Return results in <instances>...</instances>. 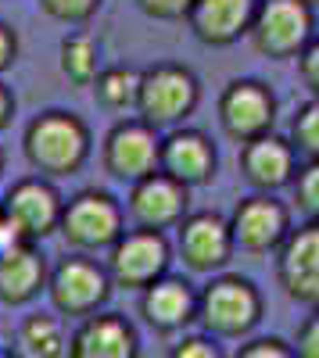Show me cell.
Returning a JSON list of instances; mask_svg holds the SVG:
<instances>
[{
    "label": "cell",
    "instance_id": "cell-1",
    "mask_svg": "<svg viewBox=\"0 0 319 358\" xmlns=\"http://www.w3.org/2000/svg\"><path fill=\"white\" fill-rule=\"evenodd\" d=\"M22 151L25 162L36 169V176L57 179V176H76L94 151L90 126L76 111L65 108H47L36 118H29L22 133Z\"/></svg>",
    "mask_w": 319,
    "mask_h": 358
},
{
    "label": "cell",
    "instance_id": "cell-2",
    "mask_svg": "<svg viewBox=\"0 0 319 358\" xmlns=\"http://www.w3.org/2000/svg\"><path fill=\"white\" fill-rule=\"evenodd\" d=\"M201 101V83L197 76L180 62H158L140 72V94H136V118L148 126L176 129L194 115Z\"/></svg>",
    "mask_w": 319,
    "mask_h": 358
},
{
    "label": "cell",
    "instance_id": "cell-3",
    "mask_svg": "<svg viewBox=\"0 0 319 358\" xmlns=\"http://www.w3.org/2000/svg\"><path fill=\"white\" fill-rule=\"evenodd\" d=\"M126 229V208L119 204V197L86 187L79 194H72L62 208V222H57V233L65 236V244L94 255V251H108Z\"/></svg>",
    "mask_w": 319,
    "mask_h": 358
},
{
    "label": "cell",
    "instance_id": "cell-4",
    "mask_svg": "<svg viewBox=\"0 0 319 358\" xmlns=\"http://www.w3.org/2000/svg\"><path fill=\"white\" fill-rule=\"evenodd\" d=\"M312 36H316V8L309 0H258L255 4L248 40L262 57H273V62L298 57Z\"/></svg>",
    "mask_w": 319,
    "mask_h": 358
},
{
    "label": "cell",
    "instance_id": "cell-5",
    "mask_svg": "<svg viewBox=\"0 0 319 358\" xmlns=\"http://www.w3.org/2000/svg\"><path fill=\"white\" fill-rule=\"evenodd\" d=\"M197 319L215 337H244L262 319V297L244 276H215L197 294Z\"/></svg>",
    "mask_w": 319,
    "mask_h": 358
},
{
    "label": "cell",
    "instance_id": "cell-6",
    "mask_svg": "<svg viewBox=\"0 0 319 358\" xmlns=\"http://www.w3.org/2000/svg\"><path fill=\"white\" fill-rule=\"evenodd\" d=\"M47 294H50V305L62 315H94L111 294V276L101 262L76 251L50 268Z\"/></svg>",
    "mask_w": 319,
    "mask_h": 358
},
{
    "label": "cell",
    "instance_id": "cell-7",
    "mask_svg": "<svg viewBox=\"0 0 319 358\" xmlns=\"http://www.w3.org/2000/svg\"><path fill=\"white\" fill-rule=\"evenodd\" d=\"M169 241L158 229H122V236L108 248V276L115 287L143 290L151 287L158 276L169 273Z\"/></svg>",
    "mask_w": 319,
    "mask_h": 358
},
{
    "label": "cell",
    "instance_id": "cell-8",
    "mask_svg": "<svg viewBox=\"0 0 319 358\" xmlns=\"http://www.w3.org/2000/svg\"><path fill=\"white\" fill-rule=\"evenodd\" d=\"M219 129L234 140L248 143L255 136H266L276 126V97L262 79H234L226 83L215 104Z\"/></svg>",
    "mask_w": 319,
    "mask_h": 358
},
{
    "label": "cell",
    "instance_id": "cell-9",
    "mask_svg": "<svg viewBox=\"0 0 319 358\" xmlns=\"http://www.w3.org/2000/svg\"><path fill=\"white\" fill-rule=\"evenodd\" d=\"M162 162V133L143 118H122L115 122L101 143V165L108 176L136 183V179L158 172Z\"/></svg>",
    "mask_w": 319,
    "mask_h": 358
},
{
    "label": "cell",
    "instance_id": "cell-10",
    "mask_svg": "<svg viewBox=\"0 0 319 358\" xmlns=\"http://www.w3.org/2000/svg\"><path fill=\"white\" fill-rule=\"evenodd\" d=\"M291 233V208H287L276 194H248L237 201L229 212V236L234 248L248 255H269L280 251V244Z\"/></svg>",
    "mask_w": 319,
    "mask_h": 358
},
{
    "label": "cell",
    "instance_id": "cell-11",
    "mask_svg": "<svg viewBox=\"0 0 319 358\" xmlns=\"http://www.w3.org/2000/svg\"><path fill=\"white\" fill-rule=\"evenodd\" d=\"M0 208H4L8 222L18 229L22 241L36 244V241H43V236H50L57 229L65 197L57 194V187L47 176H25V179H18V183H11V190L4 194Z\"/></svg>",
    "mask_w": 319,
    "mask_h": 358
},
{
    "label": "cell",
    "instance_id": "cell-12",
    "mask_svg": "<svg viewBox=\"0 0 319 358\" xmlns=\"http://www.w3.org/2000/svg\"><path fill=\"white\" fill-rule=\"evenodd\" d=\"M190 212V190L172 179L169 172H151L129 183V194H126V215L133 219V226L140 229H176L183 222V215Z\"/></svg>",
    "mask_w": 319,
    "mask_h": 358
},
{
    "label": "cell",
    "instance_id": "cell-13",
    "mask_svg": "<svg viewBox=\"0 0 319 358\" xmlns=\"http://www.w3.org/2000/svg\"><path fill=\"white\" fill-rule=\"evenodd\" d=\"M276 280L298 305L319 308V222L305 219L276 251Z\"/></svg>",
    "mask_w": 319,
    "mask_h": 358
},
{
    "label": "cell",
    "instance_id": "cell-14",
    "mask_svg": "<svg viewBox=\"0 0 319 358\" xmlns=\"http://www.w3.org/2000/svg\"><path fill=\"white\" fill-rule=\"evenodd\" d=\"M176 244L183 255V265L194 273H215L234 255V236H229V219L219 212H187L176 226Z\"/></svg>",
    "mask_w": 319,
    "mask_h": 358
},
{
    "label": "cell",
    "instance_id": "cell-15",
    "mask_svg": "<svg viewBox=\"0 0 319 358\" xmlns=\"http://www.w3.org/2000/svg\"><path fill=\"white\" fill-rule=\"evenodd\" d=\"M162 172H169L172 179H180L187 190L205 187L215 179L219 169V151L208 133L190 129V126H176L162 136Z\"/></svg>",
    "mask_w": 319,
    "mask_h": 358
},
{
    "label": "cell",
    "instance_id": "cell-16",
    "mask_svg": "<svg viewBox=\"0 0 319 358\" xmlns=\"http://www.w3.org/2000/svg\"><path fill=\"white\" fill-rule=\"evenodd\" d=\"M295 172H298V151L291 147V140L266 133L241 143V176L248 179L251 190L276 194L295 183Z\"/></svg>",
    "mask_w": 319,
    "mask_h": 358
},
{
    "label": "cell",
    "instance_id": "cell-17",
    "mask_svg": "<svg viewBox=\"0 0 319 358\" xmlns=\"http://www.w3.org/2000/svg\"><path fill=\"white\" fill-rule=\"evenodd\" d=\"M140 344L133 326L115 312L83 315L76 334L69 337V358H136Z\"/></svg>",
    "mask_w": 319,
    "mask_h": 358
},
{
    "label": "cell",
    "instance_id": "cell-18",
    "mask_svg": "<svg viewBox=\"0 0 319 358\" xmlns=\"http://www.w3.org/2000/svg\"><path fill=\"white\" fill-rule=\"evenodd\" d=\"M258 0H194L187 11L190 33L208 47H229L248 36Z\"/></svg>",
    "mask_w": 319,
    "mask_h": 358
},
{
    "label": "cell",
    "instance_id": "cell-19",
    "mask_svg": "<svg viewBox=\"0 0 319 358\" xmlns=\"http://www.w3.org/2000/svg\"><path fill=\"white\" fill-rule=\"evenodd\" d=\"M140 315L148 319V326H155V330H162V334L183 330V326L197 315V294L187 280L165 273L151 287H143Z\"/></svg>",
    "mask_w": 319,
    "mask_h": 358
},
{
    "label": "cell",
    "instance_id": "cell-20",
    "mask_svg": "<svg viewBox=\"0 0 319 358\" xmlns=\"http://www.w3.org/2000/svg\"><path fill=\"white\" fill-rule=\"evenodd\" d=\"M47 262L36 244H15L0 251V301L4 305H25L47 287Z\"/></svg>",
    "mask_w": 319,
    "mask_h": 358
},
{
    "label": "cell",
    "instance_id": "cell-21",
    "mask_svg": "<svg viewBox=\"0 0 319 358\" xmlns=\"http://www.w3.org/2000/svg\"><path fill=\"white\" fill-rule=\"evenodd\" d=\"M18 344L25 358H69L65 326L54 312H33L18 326Z\"/></svg>",
    "mask_w": 319,
    "mask_h": 358
},
{
    "label": "cell",
    "instance_id": "cell-22",
    "mask_svg": "<svg viewBox=\"0 0 319 358\" xmlns=\"http://www.w3.org/2000/svg\"><path fill=\"white\" fill-rule=\"evenodd\" d=\"M57 69L72 86H90L101 72V47L90 33H69L57 47Z\"/></svg>",
    "mask_w": 319,
    "mask_h": 358
},
{
    "label": "cell",
    "instance_id": "cell-23",
    "mask_svg": "<svg viewBox=\"0 0 319 358\" xmlns=\"http://www.w3.org/2000/svg\"><path fill=\"white\" fill-rule=\"evenodd\" d=\"M94 97L108 111H136V94H140V69L133 65H108L97 72Z\"/></svg>",
    "mask_w": 319,
    "mask_h": 358
},
{
    "label": "cell",
    "instance_id": "cell-24",
    "mask_svg": "<svg viewBox=\"0 0 319 358\" xmlns=\"http://www.w3.org/2000/svg\"><path fill=\"white\" fill-rule=\"evenodd\" d=\"M291 147L309 162L319 158V97H309L291 118Z\"/></svg>",
    "mask_w": 319,
    "mask_h": 358
},
{
    "label": "cell",
    "instance_id": "cell-25",
    "mask_svg": "<svg viewBox=\"0 0 319 358\" xmlns=\"http://www.w3.org/2000/svg\"><path fill=\"white\" fill-rule=\"evenodd\" d=\"M291 190H295L298 212H302L305 219H316V222H319V158H309V162L298 165Z\"/></svg>",
    "mask_w": 319,
    "mask_h": 358
},
{
    "label": "cell",
    "instance_id": "cell-26",
    "mask_svg": "<svg viewBox=\"0 0 319 358\" xmlns=\"http://www.w3.org/2000/svg\"><path fill=\"white\" fill-rule=\"evenodd\" d=\"M40 11L62 25H86L97 11H101V0H36Z\"/></svg>",
    "mask_w": 319,
    "mask_h": 358
},
{
    "label": "cell",
    "instance_id": "cell-27",
    "mask_svg": "<svg viewBox=\"0 0 319 358\" xmlns=\"http://www.w3.org/2000/svg\"><path fill=\"white\" fill-rule=\"evenodd\" d=\"M194 0H136V8L148 15V18H158V22H180L187 18Z\"/></svg>",
    "mask_w": 319,
    "mask_h": 358
},
{
    "label": "cell",
    "instance_id": "cell-28",
    "mask_svg": "<svg viewBox=\"0 0 319 358\" xmlns=\"http://www.w3.org/2000/svg\"><path fill=\"white\" fill-rule=\"evenodd\" d=\"M298 76L309 86V94L319 97V33L305 43V50L298 54Z\"/></svg>",
    "mask_w": 319,
    "mask_h": 358
},
{
    "label": "cell",
    "instance_id": "cell-29",
    "mask_svg": "<svg viewBox=\"0 0 319 358\" xmlns=\"http://www.w3.org/2000/svg\"><path fill=\"white\" fill-rule=\"evenodd\" d=\"M237 358H298L291 344H283L280 337H258L237 351Z\"/></svg>",
    "mask_w": 319,
    "mask_h": 358
},
{
    "label": "cell",
    "instance_id": "cell-30",
    "mask_svg": "<svg viewBox=\"0 0 319 358\" xmlns=\"http://www.w3.org/2000/svg\"><path fill=\"white\" fill-rule=\"evenodd\" d=\"M295 355H298V358H319V308H316V312L302 322Z\"/></svg>",
    "mask_w": 319,
    "mask_h": 358
},
{
    "label": "cell",
    "instance_id": "cell-31",
    "mask_svg": "<svg viewBox=\"0 0 319 358\" xmlns=\"http://www.w3.org/2000/svg\"><path fill=\"white\" fill-rule=\"evenodd\" d=\"M169 358H222V355L208 337H183L176 348H172Z\"/></svg>",
    "mask_w": 319,
    "mask_h": 358
},
{
    "label": "cell",
    "instance_id": "cell-32",
    "mask_svg": "<svg viewBox=\"0 0 319 358\" xmlns=\"http://www.w3.org/2000/svg\"><path fill=\"white\" fill-rule=\"evenodd\" d=\"M15 62H18V33L8 22H0V76H4Z\"/></svg>",
    "mask_w": 319,
    "mask_h": 358
},
{
    "label": "cell",
    "instance_id": "cell-33",
    "mask_svg": "<svg viewBox=\"0 0 319 358\" xmlns=\"http://www.w3.org/2000/svg\"><path fill=\"white\" fill-rule=\"evenodd\" d=\"M11 115H15V94L0 83V129L11 126Z\"/></svg>",
    "mask_w": 319,
    "mask_h": 358
},
{
    "label": "cell",
    "instance_id": "cell-34",
    "mask_svg": "<svg viewBox=\"0 0 319 358\" xmlns=\"http://www.w3.org/2000/svg\"><path fill=\"white\" fill-rule=\"evenodd\" d=\"M15 244H22V236H18V229L8 222L4 208H0V251H8V248H15Z\"/></svg>",
    "mask_w": 319,
    "mask_h": 358
},
{
    "label": "cell",
    "instance_id": "cell-35",
    "mask_svg": "<svg viewBox=\"0 0 319 358\" xmlns=\"http://www.w3.org/2000/svg\"><path fill=\"white\" fill-rule=\"evenodd\" d=\"M0 358H18L15 351H8V348H0Z\"/></svg>",
    "mask_w": 319,
    "mask_h": 358
},
{
    "label": "cell",
    "instance_id": "cell-36",
    "mask_svg": "<svg viewBox=\"0 0 319 358\" xmlns=\"http://www.w3.org/2000/svg\"><path fill=\"white\" fill-rule=\"evenodd\" d=\"M309 4H312V8H316V11H319V0H309Z\"/></svg>",
    "mask_w": 319,
    "mask_h": 358
},
{
    "label": "cell",
    "instance_id": "cell-37",
    "mask_svg": "<svg viewBox=\"0 0 319 358\" xmlns=\"http://www.w3.org/2000/svg\"><path fill=\"white\" fill-rule=\"evenodd\" d=\"M0 172H4V155H0Z\"/></svg>",
    "mask_w": 319,
    "mask_h": 358
}]
</instances>
